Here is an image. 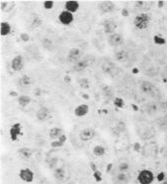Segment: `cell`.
I'll use <instances>...</instances> for the list:
<instances>
[{"label": "cell", "instance_id": "d6986e66", "mask_svg": "<svg viewBox=\"0 0 167 184\" xmlns=\"http://www.w3.org/2000/svg\"><path fill=\"white\" fill-rule=\"evenodd\" d=\"M18 103L22 107H26V106L31 103V98L27 95H21L18 97Z\"/></svg>", "mask_w": 167, "mask_h": 184}, {"label": "cell", "instance_id": "836d02e7", "mask_svg": "<svg viewBox=\"0 0 167 184\" xmlns=\"http://www.w3.org/2000/svg\"><path fill=\"white\" fill-rule=\"evenodd\" d=\"M59 141L60 142V143L64 144V143H65V141H66V136H65V135H62V136H60V137L59 138Z\"/></svg>", "mask_w": 167, "mask_h": 184}, {"label": "cell", "instance_id": "6da1fadb", "mask_svg": "<svg viewBox=\"0 0 167 184\" xmlns=\"http://www.w3.org/2000/svg\"><path fill=\"white\" fill-rule=\"evenodd\" d=\"M150 21V17L149 15L145 14V13H140L134 18V26L140 29V30H143V29H146L148 27V23Z\"/></svg>", "mask_w": 167, "mask_h": 184}, {"label": "cell", "instance_id": "7c38bea8", "mask_svg": "<svg viewBox=\"0 0 167 184\" xmlns=\"http://www.w3.org/2000/svg\"><path fill=\"white\" fill-rule=\"evenodd\" d=\"M89 112V107L88 105L86 104H81V105H78L77 107L75 108L74 110V115L76 117H83V116L87 115V113Z\"/></svg>", "mask_w": 167, "mask_h": 184}, {"label": "cell", "instance_id": "d4e9b609", "mask_svg": "<svg viewBox=\"0 0 167 184\" xmlns=\"http://www.w3.org/2000/svg\"><path fill=\"white\" fill-rule=\"evenodd\" d=\"M114 104H115L116 107H118V108H123L125 103H124V100L122 99V98L116 97V98L114 99Z\"/></svg>", "mask_w": 167, "mask_h": 184}, {"label": "cell", "instance_id": "9c48e42d", "mask_svg": "<svg viewBox=\"0 0 167 184\" xmlns=\"http://www.w3.org/2000/svg\"><path fill=\"white\" fill-rule=\"evenodd\" d=\"M103 27H104V32H105V33L111 36V35L115 34V31H116V29L118 28V26H117V24H116L114 21L107 20V21L104 22V25H103Z\"/></svg>", "mask_w": 167, "mask_h": 184}, {"label": "cell", "instance_id": "d6a6232c", "mask_svg": "<svg viewBox=\"0 0 167 184\" xmlns=\"http://www.w3.org/2000/svg\"><path fill=\"white\" fill-rule=\"evenodd\" d=\"M128 168V163H126V162L121 163V165H120V170H121V171H126Z\"/></svg>", "mask_w": 167, "mask_h": 184}, {"label": "cell", "instance_id": "4fadbf2b", "mask_svg": "<svg viewBox=\"0 0 167 184\" xmlns=\"http://www.w3.org/2000/svg\"><path fill=\"white\" fill-rule=\"evenodd\" d=\"M99 8L104 13H109L115 9V4L112 1H102L99 4Z\"/></svg>", "mask_w": 167, "mask_h": 184}, {"label": "cell", "instance_id": "cb8c5ba5", "mask_svg": "<svg viewBox=\"0 0 167 184\" xmlns=\"http://www.w3.org/2000/svg\"><path fill=\"white\" fill-rule=\"evenodd\" d=\"M54 176H56V179L59 180H62L64 177V170L62 168H57L54 170Z\"/></svg>", "mask_w": 167, "mask_h": 184}, {"label": "cell", "instance_id": "9a60e30c", "mask_svg": "<svg viewBox=\"0 0 167 184\" xmlns=\"http://www.w3.org/2000/svg\"><path fill=\"white\" fill-rule=\"evenodd\" d=\"M49 114H50L49 109L47 107H42L37 111V118L39 121H45L49 117Z\"/></svg>", "mask_w": 167, "mask_h": 184}, {"label": "cell", "instance_id": "5bb4252c", "mask_svg": "<svg viewBox=\"0 0 167 184\" xmlns=\"http://www.w3.org/2000/svg\"><path fill=\"white\" fill-rule=\"evenodd\" d=\"M65 11H68L70 13H74L78 10L79 8V3L75 1V0H69V1H66L65 2Z\"/></svg>", "mask_w": 167, "mask_h": 184}, {"label": "cell", "instance_id": "d590c367", "mask_svg": "<svg viewBox=\"0 0 167 184\" xmlns=\"http://www.w3.org/2000/svg\"><path fill=\"white\" fill-rule=\"evenodd\" d=\"M165 178V175H164V173H159L158 174V176H157V179L159 180V181H162L163 179Z\"/></svg>", "mask_w": 167, "mask_h": 184}, {"label": "cell", "instance_id": "1f68e13d", "mask_svg": "<svg viewBox=\"0 0 167 184\" xmlns=\"http://www.w3.org/2000/svg\"><path fill=\"white\" fill-rule=\"evenodd\" d=\"M94 177L96 179V181H101V172L98 171V170H96V171H94Z\"/></svg>", "mask_w": 167, "mask_h": 184}, {"label": "cell", "instance_id": "7bdbcfd3", "mask_svg": "<svg viewBox=\"0 0 167 184\" xmlns=\"http://www.w3.org/2000/svg\"><path fill=\"white\" fill-rule=\"evenodd\" d=\"M82 96H83V98L86 99V100H88V99H89V96H88L87 94H83Z\"/></svg>", "mask_w": 167, "mask_h": 184}, {"label": "cell", "instance_id": "f1b7e54d", "mask_svg": "<svg viewBox=\"0 0 167 184\" xmlns=\"http://www.w3.org/2000/svg\"><path fill=\"white\" fill-rule=\"evenodd\" d=\"M21 81L24 85H29L31 83V78L28 75H23L21 78Z\"/></svg>", "mask_w": 167, "mask_h": 184}, {"label": "cell", "instance_id": "603a6c76", "mask_svg": "<svg viewBox=\"0 0 167 184\" xmlns=\"http://www.w3.org/2000/svg\"><path fill=\"white\" fill-rule=\"evenodd\" d=\"M19 153H20L24 157H27V159H29V157L32 156V150L31 148L23 147V148H21V150H19Z\"/></svg>", "mask_w": 167, "mask_h": 184}, {"label": "cell", "instance_id": "5b68a950", "mask_svg": "<svg viewBox=\"0 0 167 184\" xmlns=\"http://www.w3.org/2000/svg\"><path fill=\"white\" fill-rule=\"evenodd\" d=\"M22 126L20 123H15L13 124L10 128V138L13 142L17 141L18 137L22 135Z\"/></svg>", "mask_w": 167, "mask_h": 184}, {"label": "cell", "instance_id": "52a82bcc", "mask_svg": "<svg viewBox=\"0 0 167 184\" xmlns=\"http://www.w3.org/2000/svg\"><path fill=\"white\" fill-rule=\"evenodd\" d=\"M95 135H96V133L93 129L87 128V129H84V130H82L81 132H80L79 138L81 141L87 142V141L92 140V139L95 137Z\"/></svg>", "mask_w": 167, "mask_h": 184}, {"label": "cell", "instance_id": "7a4b0ae2", "mask_svg": "<svg viewBox=\"0 0 167 184\" xmlns=\"http://www.w3.org/2000/svg\"><path fill=\"white\" fill-rule=\"evenodd\" d=\"M93 61H94V57H86L84 59L78 60L76 63H74L72 69L74 72H82L86 67H88L90 64L93 63Z\"/></svg>", "mask_w": 167, "mask_h": 184}, {"label": "cell", "instance_id": "4dcf8cb0", "mask_svg": "<svg viewBox=\"0 0 167 184\" xmlns=\"http://www.w3.org/2000/svg\"><path fill=\"white\" fill-rule=\"evenodd\" d=\"M50 146L53 147H62L63 144L60 143L59 141H56V142H53V143L50 144Z\"/></svg>", "mask_w": 167, "mask_h": 184}, {"label": "cell", "instance_id": "8992f818", "mask_svg": "<svg viewBox=\"0 0 167 184\" xmlns=\"http://www.w3.org/2000/svg\"><path fill=\"white\" fill-rule=\"evenodd\" d=\"M124 44V37L121 34L115 33L109 37V45L112 47H119Z\"/></svg>", "mask_w": 167, "mask_h": 184}, {"label": "cell", "instance_id": "f6af8a7d", "mask_svg": "<svg viewBox=\"0 0 167 184\" xmlns=\"http://www.w3.org/2000/svg\"><path fill=\"white\" fill-rule=\"evenodd\" d=\"M163 184H167V181H165V182H163Z\"/></svg>", "mask_w": 167, "mask_h": 184}, {"label": "cell", "instance_id": "e575fe53", "mask_svg": "<svg viewBox=\"0 0 167 184\" xmlns=\"http://www.w3.org/2000/svg\"><path fill=\"white\" fill-rule=\"evenodd\" d=\"M64 81H65V83H70V82H71V78H70V76L68 75V74H66V75L64 76Z\"/></svg>", "mask_w": 167, "mask_h": 184}, {"label": "cell", "instance_id": "60d3db41", "mask_svg": "<svg viewBox=\"0 0 167 184\" xmlns=\"http://www.w3.org/2000/svg\"><path fill=\"white\" fill-rule=\"evenodd\" d=\"M9 95L10 96H18V94H17V92H14V91H10V93H9Z\"/></svg>", "mask_w": 167, "mask_h": 184}, {"label": "cell", "instance_id": "484cf974", "mask_svg": "<svg viewBox=\"0 0 167 184\" xmlns=\"http://www.w3.org/2000/svg\"><path fill=\"white\" fill-rule=\"evenodd\" d=\"M117 180L119 182H121V183H124V182H127V175L125 173H120L119 175L117 176Z\"/></svg>", "mask_w": 167, "mask_h": 184}, {"label": "cell", "instance_id": "8fae6325", "mask_svg": "<svg viewBox=\"0 0 167 184\" xmlns=\"http://www.w3.org/2000/svg\"><path fill=\"white\" fill-rule=\"evenodd\" d=\"M80 56H81V51L79 49H71L69 50L68 51V54H67V60L69 61H71V63H76L77 61H78Z\"/></svg>", "mask_w": 167, "mask_h": 184}, {"label": "cell", "instance_id": "83f0119b", "mask_svg": "<svg viewBox=\"0 0 167 184\" xmlns=\"http://www.w3.org/2000/svg\"><path fill=\"white\" fill-rule=\"evenodd\" d=\"M44 7L48 9V10H50L53 7V1H51V0H47V1L44 2Z\"/></svg>", "mask_w": 167, "mask_h": 184}, {"label": "cell", "instance_id": "e0dca14e", "mask_svg": "<svg viewBox=\"0 0 167 184\" xmlns=\"http://www.w3.org/2000/svg\"><path fill=\"white\" fill-rule=\"evenodd\" d=\"M63 135L62 134V130L60 128H57V127H53L51 128L50 130L49 131V136L50 139H56V138H59L60 136Z\"/></svg>", "mask_w": 167, "mask_h": 184}, {"label": "cell", "instance_id": "277c9868", "mask_svg": "<svg viewBox=\"0 0 167 184\" xmlns=\"http://www.w3.org/2000/svg\"><path fill=\"white\" fill-rule=\"evenodd\" d=\"M73 14L68 11H62L59 15V20L63 25H70L73 22Z\"/></svg>", "mask_w": 167, "mask_h": 184}, {"label": "cell", "instance_id": "f546056e", "mask_svg": "<svg viewBox=\"0 0 167 184\" xmlns=\"http://www.w3.org/2000/svg\"><path fill=\"white\" fill-rule=\"evenodd\" d=\"M20 39H21V41H23L24 43H26V42H29V40H30V36H29L27 33H22L20 35Z\"/></svg>", "mask_w": 167, "mask_h": 184}, {"label": "cell", "instance_id": "ac0fdd59", "mask_svg": "<svg viewBox=\"0 0 167 184\" xmlns=\"http://www.w3.org/2000/svg\"><path fill=\"white\" fill-rule=\"evenodd\" d=\"M140 89L144 93H151L153 91V85L148 81H143L140 84Z\"/></svg>", "mask_w": 167, "mask_h": 184}, {"label": "cell", "instance_id": "ffe728a7", "mask_svg": "<svg viewBox=\"0 0 167 184\" xmlns=\"http://www.w3.org/2000/svg\"><path fill=\"white\" fill-rule=\"evenodd\" d=\"M105 147L102 146H95L93 148V153L95 154L96 156H102L105 154Z\"/></svg>", "mask_w": 167, "mask_h": 184}, {"label": "cell", "instance_id": "8d00e7d4", "mask_svg": "<svg viewBox=\"0 0 167 184\" xmlns=\"http://www.w3.org/2000/svg\"><path fill=\"white\" fill-rule=\"evenodd\" d=\"M122 15L125 16V17H127V16H128V12L127 9H123V11H122Z\"/></svg>", "mask_w": 167, "mask_h": 184}, {"label": "cell", "instance_id": "ab89813d", "mask_svg": "<svg viewBox=\"0 0 167 184\" xmlns=\"http://www.w3.org/2000/svg\"><path fill=\"white\" fill-rule=\"evenodd\" d=\"M6 5H7V3L6 2H4V1L1 2V10H4V6L6 7Z\"/></svg>", "mask_w": 167, "mask_h": 184}, {"label": "cell", "instance_id": "f35d334b", "mask_svg": "<svg viewBox=\"0 0 167 184\" xmlns=\"http://www.w3.org/2000/svg\"><path fill=\"white\" fill-rule=\"evenodd\" d=\"M40 94H41V89L40 88H36V89H35V95L39 96Z\"/></svg>", "mask_w": 167, "mask_h": 184}, {"label": "cell", "instance_id": "74e56055", "mask_svg": "<svg viewBox=\"0 0 167 184\" xmlns=\"http://www.w3.org/2000/svg\"><path fill=\"white\" fill-rule=\"evenodd\" d=\"M137 3V4H136V6H137V7H141V6H143V1H137L136 2Z\"/></svg>", "mask_w": 167, "mask_h": 184}, {"label": "cell", "instance_id": "b9f144b4", "mask_svg": "<svg viewBox=\"0 0 167 184\" xmlns=\"http://www.w3.org/2000/svg\"><path fill=\"white\" fill-rule=\"evenodd\" d=\"M131 107L134 108V111H137V110H139V108H137V105H134V104L131 105Z\"/></svg>", "mask_w": 167, "mask_h": 184}, {"label": "cell", "instance_id": "ba28073f", "mask_svg": "<svg viewBox=\"0 0 167 184\" xmlns=\"http://www.w3.org/2000/svg\"><path fill=\"white\" fill-rule=\"evenodd\" d=\"M19 176H20V178L25 182H32L34 179V173L29 168L21 169L20 172H19Z\"/></svg>", "mask_w": 167, "mask_h": 184}, {"label": "cell", "instance_id": "2e32d148", "mask_svg": "<svg viewBox=\"0 0 167 184\" xmlns=\"http://www.w3.org/2000/svg\"><path fill=\"white\" fill-rule=\"evenodd\" d=\"M11 33V26L7 22H1L0 24V34L1 36H7Z\"/></svg>", "mask_w": 167, "mask_h": 184}, {"label": "cell", "instance_id": "4316f807", "mask_svg": "<svg viewBox=\"0 0 167 184\" xmlns=\"http://www.w3.org/2000/svg\"><path fill=\"white\" fill-rule=\"evenodd\" d=\"M153 40H154V43L155 44H158V45H163V44H165V40L163 38H161L160 36H155L153 38Z\"/></svg>", "mask_w": 167, "mask_h": 184}, {"label": "cell", "instance_id": "44dd1931", "mask_svg": "<svg viewBox=\"0 0 167 184\" xmlns=\"http://www.w3.org/2000/svg\"><path fill=\"white\" fill-rule=\"evenodd\" d=\"M127 57H128V54L124 51H118V53L116 54V59H117V60H119V61L126 60Z\"/></svg>", "mask_w": 167, "mask_h": 184}, {"label": "cell", "instance_id": "30bf717a", "mask_svg": "<svg viewBox=\"0 0 167 184\" xmlns=\"http://www.w3.org/2000/svg\"><path fill=\"white\" fill-rule=\"evenodd\" d=\"M11 67L15 72H20L23 69V57L22 56H16L11 61Z\"/></svg>", "mask_w": 167, "mask_h": 184}, {"label": "cell", "instance_id": "3957f363", "mask_svg": "<svg viewBox=\"0 0 167 184\" xmlns=\"http://www.w3.org/2000/svg\"><path fill=\"white\" fill-rule=\"evenodd\" d=\"M154 179L153 173L149 170H141L137 176V180L140 184H150Z\"/></svg>", "mask_w": 167, "mask_h": 184}, {"label": "cell", "instance_id": "7402d4cb", "mask_svg": "<svg viewBox=\"0 0 167 184\" xmlns=\"http://www.w3.org/2000/svg\"><path fill=\"white\" fill-rule=\"evenodd\" d=\"M78 83H79V86L82 89H88L90 87V82L87 78H80L78 80Z\"/></svg>", "mask_w": 167, "mask_h": 184}, {"label": "cell", "instance_id": "ee69618b", "mask_svg": "<svg viewBox=\"0 0 167 184\" xmlns=\"http://www.w3.org/2000/svg\"><path fill=\"white\" fill-rule=\"evenodd\" d=\"M158 3H159V4H158V6H159V7H161L162 5H164V2H162V1H159Z\"/></svg>", "mask_w": 167, "mask_h": 184}]
</instances>
